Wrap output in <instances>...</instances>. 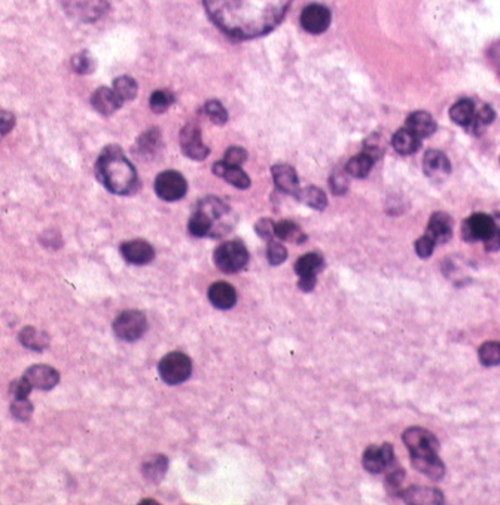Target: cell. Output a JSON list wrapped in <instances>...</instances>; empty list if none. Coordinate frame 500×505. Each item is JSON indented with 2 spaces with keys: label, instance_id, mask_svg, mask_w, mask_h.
Returning <instances> with one entry per match:
<instances>
[{
  "label": "cell",
  "instance_id": "1",
  "mask_svg": "<svg viewBox=\"0 0 500 505\" xmlns=\"http://www.w3.org/2000/svg\"><path fill=\"white\" fill-rule=\"evenodd\" d=\"M219 29L239 39H254L271 32L287 9L289 0H204Z\"/></svg>",
  "mask_w": 500,
  "mask_h": 505
},
{
  "label": "cell",
  "instance_id": "2",
  "mask_svg": "<svg viewBox=\"0 0 500 505\" xmlns=\"http://www.w3.org/2000/svg\"><path fill=\"white\" fill-rule=\"evenodd\" d=\"M95 174L105 188L115 195H130L138 186L133 164L115 145L107 146L97 159Z\"/></svg>",
  "mask_w": 500,
  "mask_h": 505
},
{
  "label": "cell",
  "instance_id": "3",
  "mask_svg": "<svg viewBox=\"0 0 500 505\" xmlns=\"http://www.w3.org/2000/svg\"><path fill=\"white\" fill-rule=\"evenodd\" d=\"M213 260L222 272L235 274L247 264L249 251L240 241H227L215 250Z\"/></svg>",
  "mask_w": 500,
  "mask_h": 505
},
{
  "label": "cell",
  "instance_id": "4",
  "mask_svg": "<svg viewBox=\"0 0 500 505\" xmlns=\"http://www.w3.org/2000/svg\"><path fill=\"white\" fill-rule=\"evenodd\" d=\"M158 372L162 381L169 385H179L188 381L192 373L191 358L184 353H170L161 358Z\"/></svg>",
  "mask_w": 500,
  "mask_h": 505
},
{
  "label": "cell",
  "instance_id": "5",
  "mask_svg": "<svg viewBox=\"0 0 500 505\" xmlns=\"http://www.w3.org/2000/svg\"><path fill=\"white\" fill-rule=\"evenodd\" d=\"M148 321L142 311L127 310L122 311L114 321V331L121 341L136 342L146 333Z\"/></svg>",
  "mask_w": 500,
  "mask_h": 505
},
{
  "label": "cell",
  "instance_id": "6",
  "mask_svg": "<svg viewBox=\"0 0 500 505\" xmlns=\"http://www.w3.org/2000/svg\"><path fill=\"white\" fill-rule=\"evenodd\" d=\"M402 440L408 447L410 456H424V455H438L439 442L432 432L420 428L412 427L402 434Z\"/></svg>",
  "mask_w": 500,
  "mask_h": 505
},
{
  "label": "cell",
  "instance_id": "7",
  "mask_svg": "<svg viewBox=\"0 0 500 505\" xmlns=\"http://www.w3.org/2000/svg\"><path fill=\"white\" fill-rule=\"evenodd\" d=\"M197 208L201 209V212L206 213L213 221V238L228 233L230 229L232 228L234 221L231 220V217H232L231 209L224 201H220L219 198H215V196H208V198H204L203 201H200Z\"/></svg>",
  "mask_w": 500,
  "mask_h": 505
},
{
  "label": "cell",
  "instance_id": "8",
  "mask_svg": "<svg viewBox=\"0 0 500 505\" xmlns=\"http://www.w3.org/2000/svg\"><path fill=\"white\" fill-rule=\"evenodd\" d=\"M155 193L160 196L161 200L167 201V202H173V201H179L182 200L184 196L186 195L188 190V183L185 177L173 170L164 171L161 174H158V177L155 178Z\"/></svg>",
  "mask_w": 500,
  "mask_h": 505
},
{
  "label": "cell",
  "instance_id": "9",
  "mask_svg": "<svg viewBox=\"0 0 500 505\" xmlns=\"http://www.w3.org/2000/svg\"><path fill=\"white\" fill-rule=\"evenodd\" d=\"M107 6L109 0H63V8L67 16L82 23L99 20Z\"/></svg>",
  "mask_w": 500,
  "mask_h": 505
},
{
  "label": "cell",
  "instance_id": "10",
  "mask_svg": "<svg viewBox=\"0 0 500 505\" xmlns=\"http://www.w3.org/2000/svg\"><path fill=\"white\" fill-rule=\"evenodd\" d=\"M364 467L367 471L372 474H380L386 470H391L395 466V451L393 446L384 444H372L364 454Z\"/></svg>",
  "mask_w": 500,
  "mask_h": 505
},
{
  "label": "cell",
  "instance_id": "11",
  "mask_svg": "<svg viewBox=\"0 0 500 505\" xmlns=\"http://www.w3.org/2000/svg\"><path fill=\"white\" fill-rule=\"evenodd\" d=\"M494 220L493 216L477 213L468 217L462 224V236L468 243H477L485 241L494 231Z\"/></svg>",
  "mask_w": 500,
  "mask_h": 505
},
{
  "label": "cell",
  "instance_id": "12",
  "mask_svg": "<svg viewBox=\"0 0 500 505\" xmlns=\"http://www.w3.org/2000/svg\"><path fill=\"white\" fill-rule=\"evenodd\" d=\"M301 25L305 32L311 35H321L331 25V11L319 4L305 6L301 13Z\"/></svg>",
  "mask_w": 500,
  "mask_h": 505
},
{
  "label": "cell",
  "instance_id": "13",
  "mask_svg": "<svg viewBox=\"0 0 500 505\" xmlns=\"http://www.w3.org/2000/svg\"><path fill=\"white\" fill-rule=\"evenodd\" d=\"M180 145L185 155L191 159L203 161L208 155V147L203 143L200 128L196 123H188L180 134Z\"/></svg>",
  "mask_w": 500,
  "mask_h": 505
},
{
  "label": "cell",
  "instance_id": "14",
  "mask_svg": "<svg viewBox=\"0 0 500 505\" xmlns=\"http://www.w3.org/2000/svg\"><path fill=\"white\" fill-rule=\"evenodd\" d=\"M24 377L33 388L40 391H49L60 382V373L51 366H45V364H36V366L29 367L25 370Z\"/></svg>",
  "mask_w": 500,
  "mask_h": 505
},
{
  "label": "cell",
  "instance_id": "15",
  "mask_svg": "<svg viewBox=\"0 0 500 505\" xmlns=\"http://www.w3.org/2000/svg\"><path fill=\"white\" fill-rule=\"evenodd\" d=\"M424 174L435 181L446 180L451 173V164L446 153L439 150H429L423 159Z\"/></svg>",
  "mask_w": 500,
  "mask_h": 505
},
{
  "label": "cell",
  "instance_id": "16",
  "mask_svg": "<svg viewBox=\"0 0 500 505\" xmlns=\"http://www.w3.org/2000/svg\"><path fill=\"white\" fill-rule=\"evenodd\" d=\"M121 255L131 264H146L155 257V250L143 240H133L121 245Z\"/></svg>",
  "mask_w": 500,
  "mask_h": 505
},
{
  "label": "cell",
  "instance_id": "17",
  "mask_svg": "<svg viewBox=\"0 0 500 505\" xmlns=\"http://www.w3.org/2000/svg\"><path fill=\"white\" fill-rule=\"evenodd\" d=\"M271 173H273V178H274V183H275L277 189L287 193V195H294V196L298 195V192L301 190L299 180H298V174L294 168H292L290 165H286V164H279V165H274L271 168Z\"/></svg>",
  "mask_w": 500,
  "mask_h": 505
},
{
  "label": "cell",
  "instance_id": "18",
  "mask_svg": "<svg viewBox=\"0 0 500 505\" xmlns=\"http://www.w3.org/2000/svg\"><path fill=\"white\" fill-rule=\"evenodd\" d=\"M207 296L210 303L222 311H228L237 303V291L231 284L224 281L212 284L210 288H208Z\"/></svg>",
  "mask_w": 500,
  "mask_h": 505
},
{
  "label": "cell",
  "instance_id": "19",
  "mask_svg": "<svg viewBox=\"0 0 500 505\" xmlns=\"http://www.w3.org/2000/svg\"><path fill=\"white\" fill-rule=\"evenodd\" d=\"M426 235L435 241L436 245L446 244L453 236V220L447 213H435L427 223Z\"/></svg>",
  "mask_w": 500,
  "mask_h": 505
},
{
  "label": "cell",
  "instance_id": "20",
  "mask_svg": "<svg viewBox=\"0 0 500 505\" xmlns=\"http://www.w3.org/2000/svg\"><path fill=\"white\" fill-rule=\"evenodd\" d=\"M402 501L407 504H442L444 495L441 490L436 487H426V486H411L407 490H402L399 494Z\"/></svg>",
  "mask_w": 500,
  "mask_h": 505
},
{
  "label": "cell",
  "instance_id": "21",
  "mask_svg": "<svg viewBox=\"0 0 500 505\" xmlns=\"http://www.w3.org/2000/svg\"><path fill=\"white\" fill-rule=\"evenodd\" d=\"M412 467L424 474L432 480H441L446 474V467L438 455H424V456H410Z\"/></svg>",
  "mask_w": 500,
  "mask_h": 505
},
{
  "label": "cell",
  "instance_id": "22",
  "mask_svg": "<svg viewBox=\"0 0 500 505\" xmlns=\"http://www.w3.org/2000/svg\"><path fill=\"white\" fill-rule=\"evenodd\" d=\"M93 107L100 111L102 115H112L115 110H118L122 104V100L118 97V94L112 90L106 87H102L97 90L91 97Z\"/></svg>",
  "mask_w": 500,
  "mask_h": 505
},
{
  "label": "cell",
  "instance_id": "23",
  "mask_svg": "<svg viewBox=\"0 0 500 505\" xmlns=\"http://www.w3.org/2000/svg\"><path fill=\"white\" fill-rule=\"evenodd\" d=\"M213 173L239 189H247L250 186V178L242 170V166H232L222 161L213 165Z\"/></svg>",
  "mask_w": 500,
  "mask_h": 505
},
{
  "label": "cell",
  "instance_id": "24",
  "mask_svg": "<svg viewBox=\"0 0 500 505\" xmlns=\"http://www.w3.org/2000/svg\"><path fill=\"white\" fill-rule=\"evenodd\" d=\"M405 126L420 138L430 137L436 130L434 118L426 114V111H414V114L408 116Z\"/></svg>",
  "mask_w": 500,
  "mask_h": 505
},
{
  "label": "cell",
  "instance_id": "25",
  "mask_svg": "<svg viewBox=\"0 0 500 505\" xmlns=\"http://www.w3.org/2000/svg\"><path fill=\"white\" fill-rule=\"evenodd\" d=\"M420 142L422 138L417 137L411 130H408L407 126L405 128H400L395 133L392 145L395 147V150L400 155H412L417 150L420 149Z\"/></svg>",
  "mask_w": 500,
  "mask_h": 505
},
{
  "label": "cell",
  "instance_id": "26",
  "mask_svg": "<svg viewBox=\"0 0 500 505\" xmlns=\"http://www.w3.org/2000/svg\"><path fill=\"white\" fill-rule=\"evenodd\" d=\"M325 260L319 253H309L301 256L295 263V272L299 278H317V274L323 269Z\"/></svg>",
  "mask_w": 500,
  "mask_h": 505
},
{
  "label": "cell",
  "instance_id": "27",
  "mask_svg": "<svg viewBox=\"0 0 500 505\" xmlns=\"http://www.w3.org/2000/svg\"><path fill=\"white\" fill-rule=\"evenodd\" d=\"M477 104L469 100V98H463V100H458L451 109H450V118L457 125L463 126V128H469V125L474 122L475 114H477Z\"/></svg>",
  "mask_w": 500,
  "mask_h": 505
},
{
  "label": "cell",
  "instance_id": "28",
  "mask_svg": "<svg viewBox=\"0 0 500 505\" xmlns=\"http://www.w3.org/2000/svg\"><path fill=\"white\" fill-rule=\"evenodd\" d=\"M18 339L23 343V346L29 348L32 351H44L49 346L48 333L40 331L35 327H24L18 334Z\"/></svg>",
  "mask_w": 500,
  "mask_h": 505
},
{
  "label": "cell",
  "instance_id": "29",
  "mask_svg": "<svg viewBox=\"0 0 500 505\" xmlns=\"http://www.w3.org/2000/svg\"><path fill=\"white\" fill-rule=\"evenodd\" d=\"M169 468V459L164 455H154L143 462V475L150 482H160Z\"/></svg>",
  "mask_w": 500,
  "mask_h": 505
},
{
  "label": "cell",
  "instance_id": "30",
  "mask_svg": "<svg viewBox=\"0 0 500 505\" xmlns=\"http://www.w3.org/2000/svg\"><path fill=\"white\" fill-rule=\"evenodd\" d=\"M297 198L302 204L309 205L314 209H319V212H322V209H325L328 205V198H326L325 192L316 186H309V188L301 189L297 195Z\"/></svg>",
  "mask_w": 500,
  "mask_h": 505
},
{
  "label": "cell",
  "instance_id": "31",
  "mask_svg": "<svg viewBox=\"0 0 500 505\" xmlns=\"http://www.w3.org/2000/svg\"><path fill=\"white\" fill-rule=\"evenodd\" d=\"M275 238H279L282 241H290V243H304L305 241V233L301 231L298 224L290 220H282L275 223Z\"/></svg>",
  "mask_w": 500,
  "mask_h": 505
},
{
  "label": "cell",
  "instance_id": "32",
  "mask_svg": "<svg viewBox=\"0 0 500 505\" xmlns=\"http://www.w3.org/2000/svg\"><path fill=\"white\" fill-rule=\"evenodd\" d=\"M374 162L375 161L369 155H367L365 152H362V153H359V155L353 157L349 162H347L345 173L349 176H352V177H356V178H364L372 170Z\"/></svg>",
  "mask_w": 500,
  "mask_h": 505
},
{
  "label": "cell",
  "instance_id": "33",
  "mask_svg": "<svg viewBox=\"0 0 500 505\" xmlns=\"http://www.w3.org/2000/svg\"><path fill=\"white\" fill-rule=\"evenodd\" d=\"M493 119H494V110H493L490 106H487V104H481V106L477 107V114H475L474 122H472V123L469 125L468 131H469L470 134L478 135V134H481L485 128H487V126L493 122Z\"/></svg>",
  "mask_w": 500,
  "mask_h": 505
},
{
  "label": "cell",
  "instance_id": "34",
  "mask_svg": "<svg viewBox=\"0 0 500 505\" xmlns=\"http://www.w3.org/2000/svg\"><path fill=\"white\" fill-rule=\"evenodd\" d=\"M161 146V135L158 130H150L145 133L137 142V152L143 157H150L157 153L158 147Z\"/></svg>",
  "mask_w": 500,
  "mask_h": 505
},
{
  "label": "cell",
  "instance_id": "35",
  "mask_svg": "<svg viewBox=\"0 0 500 505\" xmlns=\"http://www.w3.org/2000/svg\"><path fill=\"white\" fill-rule=\"evenodd\" d=\"M478 358L482 366L493 367L500 364V343L499 342H485L478 349Z\"/></svg>",
  "mask_w": 500,
  "mask_h": 505
},
{
  "label": "cell",
  "instance_id": "36",
  "mask_svg": "<svg viewBox=\"0 0 500 505\" xmlns=\"http://www.w3.org/2000/svg\"><path fill=\"white\" fill-rule=\"evenodd\" d=\"M114 91L118 94L122 102L133 100L137 95V83L130 76H121L114 82Z\"/></svg>",
  "mask_w": 500,
  "mask_h": 505
},
{
  "label": "cell",
  "instance_id": "37",
  "mask_svg": "<svg viewBox=\"0 0 500 505\" xmlns=\"http://www.w3.org/2000/svg\"><path fill=\"white\" fill-rule=\"evenodd\" d=\"M204 111H206V115L208 116V119H210L213 123L222 125V123H225L228 121V111L225 110L224 106H222L216 100L206 103Z\"/></svg>",
  "mask_w": 500,
  "mask_h": 505
},
{
  "label": "cell",
  "instance_id": "38",
  "mask_svg": "<svg viewBox=\"0 0 500 505\" xmlns=\"http://www.w3.org/2000/svg\"><path fill=\"white\" fill-rule=\"evenodd\" d=\"M173 102L174 97L170 92L157 91L150 95V109L157 111V114H162L173 104Z\"/></svg>",
  "mask_w": 500,
  "mask_h": 505
},
{
  "label": "cell",
  "instance_id": "39",
  "mask_svg": "<svg viewBox=\"0 0 500 505\" xmlns=\"http://www.w3.org/2000/svg\"><path fill=\"white\" fill-rule=\"evenodd\" d=\"M362 152H365L367 155H369L374 161H379L383 157V153H384L383 138L380 135H377V134L371 135L365 142V146H364Z\"/></svg>",
  "mask_w": 500,
  "mask_h": 505
},
{
  "label": "cell",
  "instance_id": "40",
  "mask_svg": "<svg viewBox=\"0 0 500 505\" xmlns=\"http://www.w3.org/2000/svg\"><path fill=\"white\" fill-rule=\"evenodd\" d=\"M72 66L75 68V72L81 73V75H88L91 73L95 64L94 60L91 59V55L88 52H79L76 54L75 57L72 59Z\"/></svg>",
  "mask_w": 500,
  "mask_h": 505
},
{
  "label": "cell",
  "instance_id": "41",
  "mask_svg": "<svg viewBox=\"0 0 500 505\" xmlns=\"http://www.w3.org/2000/svg\"><path fill=\"white\" fill-rule=\"evenodd\" d=\"M11 413L18 420H27L33 413V404L27 398L16 400L11 406Z\"/></svg>",
  "mask_w": 500,
  "mask_h": 505
},
{
  "label": "cell",
  "instance_id": "42",
  "mask_svg": "<svg viewBox=\"0 0 500 505\" xmlns=\"http://www.w3.org/2000/svg\"><path fill=\"white\" fill-rule=\"evenodd\" d=\"M267 259L271 264H282L287 259V250L280 243H275L274 240L268 243L267 248Z\"/></svg>",
  "mask_w": 500,
  "mask_h": 505
},
{
  "label": "cell",
  "instance_id": "43",
  "mask_svg": "<svg viewBox=\"0 0 500 505\" xmlns=\"http://www.w3.org/2000/svg\"><path fill=\"white\" fill-rule=\"evenodd\" d=\"M415 253L419 255L422 259H427L434 255V250L436 247L435 241L430 238L429 235H423L422 238L415 241Z\"/></svg>",
  "mask_w": 500,
  "mask_h": 505
},
{
  "label": "cell",
  "instance_id": "44",
  "mask_svg": "<svg viewBox=\"0 0 500 505\" xmlns=\"http://www.w3.org/2000/svg\"><path fill=\"white\" fill-rule=\"evenodd\" d=\"M32 389H33V387L30 385V382L27 381L24 376L21 379H16V381L11 384V394L13 396V398H16V400L27 398V397H29Z\"/></svg>",
  "mask_w": 500,
  "mask_h": 505
},
{
  "label": "cell",
  "instance_id": "45",
  "mask_svg": "<svg viewBox=\"0 0 500 505\" xmlns=\"http://www.w3.org/2000/svg\"><path fill=\"white\" fill-rule=\"evenodd\" d=\"M247 159V153L243 147L239 146H232L225 152V158L224 162L232 166H242Z\"/></svg>",
  "mask_w": 500,
  "mask_h": 505
},
{
  "label": "cell",
  "instance_id": "46",
  "mask_svg": "<svg viewBox=\"0 0 500 505\" xmlns=\"http://www.w3.org/2000/svg\"><path fill=\"white\" fill-rule=\"evenodd\" d=\"M255 231L261 238H263V240L273 241L275 236V223L270 219H261L255 224Z\"/></svg>",
  "mask_w": 500,
  "mask_h": 505
},
{
  "label": "cell",
  "instance_id": "47",
  "mask_svg": "<svg viewBox=\"0 0 500 505\" xmlns=\"http://www.w3.org/2000/svg\"><path fill=\"white\" fill-rule=\"evenodd\" d=\"M347 188H349V180H347L345 174L335 173L332 176V178H331L332 192H335L337 195H343L347 192Z\"/></svg>",
  "mask_w": 500,
  "mask_h": 505
},
{
  "label": "cell",
  "instance_id": "48",
  "mask_svg": "<svg viewBox=\"0 0 500 505\" xmlns=\"http://www.w3.org/2000/svg\"><path fill=\"white\" fill-rule=\"evenodd\" d=\"M496 226V224H494ZM484 247L487 251H499L500 250V229L496 226L493 233L484 241Z\"/></svg>",
  "mask_w": 500,
  "mask_h": 505
},
{
  "label": "cell",
  "instance_id": "49",
  "mask_svg": "<svg viewBox=\"0 0 500 505\" xmlns=\"http://www.w3.org/2000/svg\"><path fill=\"white\" fill-rule=\"evenodd\" d=\"M13 121H16V118H13L11 114H8V111H2V119H0V125H2V134L4 135H6L9 133V130H12Z\"/></svg>",
  "mask_w": 500,
  "mask_h": 505
},
{
  "label": "cell",
  "instance_id": "50",
  "mask_svg": "<svg viewBox=\"0 0 500 505\" xmlns=\"http://www.w3.org/2000/svg\"><path fill=\"white\" fill-rule=\"evenodd\" d=\"M493 220H494V224L500 229V213H494L493 214Z\"/></svg>",
  "mask_w": 500,
  "mask_h": 505
},
{
  "label": "cell",
  "instance_id": "51",
  "mask_svg": "<svg viewBox=\"0 0 500 505\" xmlns=\"http://www.w3.org/2000/svg\"><path fill=\"white\" fill-rule=\"evenodd\" d=\"M141 504H158V502H155V501H142Z\"/></svg>",
  "mask_w": 500,
  "mask_h": 505
}]
</instances>
